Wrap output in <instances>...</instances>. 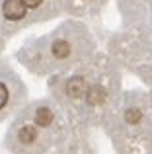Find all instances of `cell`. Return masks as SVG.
<instances>
[{"mask_svg": "<svg viewBox=\"0 0 152 154\" xmlns=\"http://www.w3.org/2000/svg\"><path fill=\"white\" fill-rule=\"evenodd\" d=\"M0 10H2V18H6L8 22H22L26 18L27 8L22 0H2Z\"/></svg>", "mask_w": 152, "mask_h": 154, "instance_id": "obj_1", "label": "cell"}, {"mask_svg": "<svg viewBox=\"0 0 152 154\" xmlns=\"http://www.w3.org/2000/svg\"><path fill=\"white\" fill-rule=\"evenodd\" d=\"M88 84L84 78H70L68 84H66V94L70 96V98L78 100V98H84V96L88 94Z\"/></svg>", "mask_w": 152, "mask_h": 154, "instance_id": "obj_2", "label": "cell"}, {"mask_svg": "<svg viewBox=\"0 0 152 154\" xmlns=\"http://www.w3.org/2000/svg\"><path fill=\"white\" fill-rule=\"evenodd\" d=\"M35 139H37V131H35L33 125H23L22 129H20L18 133V140L23 144H31L35 143Z\"/></svg>", "mask_w": 152, "mask_h": 154, "instance_id": "obj_3", "label": "cell"}, {"mask_svg": "<svg viewBox=\"0 0 152 154\" xmlns=\"http://www.w3.org/2000/svg\"><path fill=\"white\" fill-rule=\"evenodd\" d=\"M35 123L37 127H49L53 123V111L49 107H39L35 111Z\"/></svg>", "mask_w": 152, "mask_h": 154, "instance_id": "obj_4", "label": "cell"}, {"mask_svg": "<svg viewBox=\"0 0 152 154\" xmlns=\"http://www.w3.org/2000/svg\"><path fill=\"white\" fill-rule=\"evenodd\" d=\"M8 100H10V92H8V86L4 82H0V109L6 107Z\"/></svg>", "mask_w": 152, "mask_h": 154, "instance_id": "obj_5", "label": "cell"}, {"mask_svg": "<svg viewBox=\"0 0 152 154\" xmlns=\"http://www.w3.org/2000/svg\"><path fill=\"white\" fill-rule=\"evenodd\" d=\"M23 4H26V8H31V10H35V8H39L45 0H22Z\"/></svg>", "mask_w": 152, "mask_h": 154, "instance_id": "obj_6", "label": "cell"}, {"mask_svg": "<svg viewBox=\"0 0 152 154\" xmlns=\"http://www.w3.org/2000/svg\"><path fill=\"white\" fill-rule=\"evenodd\" d=\"M138 119H141V113L138 111H135V109L133 111H127V121H129V123H137Z\"/></svg>", "mask_w": 152, "mask_h": 154, "instance_id": "obj_7", "label": "cell"}]
</instances>
